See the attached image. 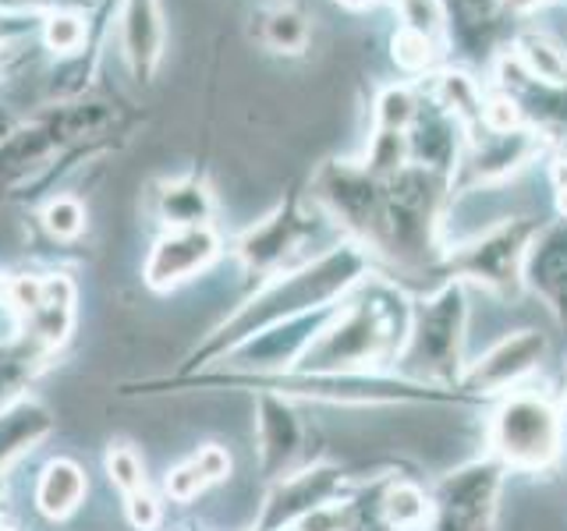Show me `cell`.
Returning <instances> with one entry per match:
<instances>
[{"mask_svg":"<svg viewBox=\"0 0 567 531\" xmlns=\"http://www.w3.org/2000/svg\"><path fill=\"white\" fill-rule=\"evenodd\" d=\"M43 227L50 238L58 241H75L85 230V206L75 195H58L43 206Z\"/></svg>","mask_w":567,"mask_h":531,"instance_id":"4316f807","label":"cell"},{"mask_svg":"<svg viewBox=\"0 0 567 531\" xmlns=\"http://www.w3.org/2000/svg\"><path fill=\"white\" fill-rule=\"evenodd\" d=\"M408 330H412V309L398 291H365L319 326L316 341L298 358V368L309 376H337V372L386 365L390 358H401Z\"/></svg>","mask_w":567,"mask_h":531,"instance_id":"7a4b0ae2","label":"cell"},{"mask_svg":"<svg viewBox=\"0 0 567 531\" xmlns=\"http://www.w3.org/2000/svg\"><path fill=\"white\" fill-rule=\"evenodd\" d=\"M440 100L443 106H451L454 117L457 121H483V93H478V85L468 79V75H461V71H447V75H440Z\"/></svg>","mask_w":567,"mask_h":531,"instance_id":"cb8c5ba5","label":"cell"},{"mask_svg":"<svg viewBox=\"0 0 567 531\" xmlns=\"http://www.w3.org/2000/svg\"><path fill=\"white\" fill-rule=\"evenodd\" d=\"M539 230L528 220H504L489 227L486 235L468 241L461 252L451 259V266L475 283H483L489 291L514 294L522 283V266L528 256V244Z\"/></svg>","mask_w":567,"mask_h":531,"instance_id":"8992f818","label":"cell"},{"mask_svg":"<svg viewBox=\"0 0 567 531\" xmlns=\"http://www.w3.org/2000/svg\"><path fill=\"white\" fill-rule=\"evenodd\" d=\"M546 354V341L536 330H522L501 341L493 351H486L465 376H461V386L472 389V394H501L507 386H518L532 368L543 362Z\"/></svg>","mask_w":567,"mask_h":531,"instance_id":"8fae6325","label":"cell"},{"mask_svg":"<svg viewBox=\"0 0 567 531\" xmlns=\"http://www.w3.org/2000/svg\"><path fill=\"white\" fill-rule=\"evenodd\" d=\"M8 288H11V277L0 273V301H8Z\"/></svg>","mask_w":567,"mask_h":531,"instance_id":"e575fe53","label":"cell"},{"mask_svg":"<svg viewBox=\"0 0 567 531\" xmlns=\"http://www.w3.org/2000/svg\"><path fill=\"white\" fill-rule=\"evenodd\" d=\"M47 358L50 354L35 351L22 336H18L14 344L0 347V407H8L22 397V389L32 383L35 372L47 365Z\"/></svg>","mask_w":567,"mask_h":531,"instance_id":"ffe728a7","label":"cell"},{"mask_svg":"<svg viewBox=\"0 0 567 531\" xmlns=\"http://www.w3.org/2000/svg\"><path fill=\"white\" fill-rule=\"evenodd\" d=\"M50 433H53V415L43 400L18 397L14 404L0 407V475L22 454L40 447Z\"/></svg>","mask_w":567,"mask_h":531,"instance_id":"9a60e30c","label":"cell"},{"mask_svg":"<svg viewBox=\"0 0 567 531\" xmlns=\"http://www.w3.org/2000/svg\"><path fill=\"white\" fill-rule=\"evenodd\" d=\"M301 235H306V217L288 202L277 212H270L266 220H259L256 227L245 230L238 241V259L245 270H252V273H274L284 262V256L295 252Z\"/></svg>","mask_w":567,"mask_h":531,"instance_id":"7c38bea8","label":"cell"},{"mask_svg":"<svg viewBox=\"0 0 567 531\" xmlns=\"http://www.w3.org/2000/svg\"><path fill=\"white\" fill-rule=\"evenodd\" d=\"M383 518L390 528L415 531L430 518V503H425V496L415 486H394L383 496Z\"/></svg>","mask_w":567,"mask_h":531,"instance_id":"d4e9b609","label":"cell"},{"mask_svg":"<svg viewBox=\"0 0 567 531\" xmlns=\"http://www.w3.org/2000/svg\"><path fill=\"white\" fill-rule=\"evenodd\" d=\"M496 492H501V468L468 465L447 475L436 489V531H489Z\"/></svg>","mask_w":567,"mask_h":531,"instance_id":"52a82bcc","label":"cell"},{"mask_svg":"<svg viewBox=\"0 0 567 531\" xmlns=\"http://www.w3.org/2000/svg\"><path fill=\"white\" fill-rule=\"evenodd\" d=\"M489 447L511 468H549L560 454L557 407L539 394H511L489 421Z\"/></svg>","mask_w":567,"mask_h":531,"instance_id":"3957f363","label":"cell"},{"mask_svg":"<svg viewBox=\"0 0 567 531\" xmlns=\"http://www.w3.org/2000/svg\"><path fill=\"white\" fill-rule=\"evenodd\" d=\"M436 53H440V50H436L430 40H422V35L408 32V29H401V35L394 40V58H398V64H401V67H408V71H422V67H430Z\"/></svg>","mask_w":567,"mask_h":531,"instance_id":"f546056e","label":"cell"},{"mask_svg":"<svg viewBox=\"0 0 567 531\" xmlns=\"http://www.w3.org/2000/svg\"><path fill=\"white\" fill-rule=\"evenodd\" d=\"M106 475H111V482L121 489V496L150 489L146 468H142V457L132 442H111V450H106Z\"/></svg>","mask_w":567,"mask_h":531,"instance_id":"484cf974","label":"cell"},{"mask_svg":"<svg viewBox=\"0 0 567 531\" xmlns=\"http://www.w3.org/2000/svg\"><path fill=\"white\" fill-rule=\"evenodd\" d=\"M89 0H0V14L14 18H43L58 11H85Z\"/></svg>","mask_w":567,"mask_h":531,"instance_id":"f1b7e54d","label":"cell"},{"mask_svg":"<svg viewBox=\"0 0 567 531\" xmlns=\"http://www.w3.org/2000/svg\"><path fill=\"white\" fill-rule=\"evenodd\" d=\"M301 450V421L284 394H266L256 400V454L266 475H280L288 460Z\"/></svg>","mask_w":567,"mask_h":531,"instance_id":"4fadbf2b","label":"cell"},{"mask_svg":"<svg viewBox=\"0 0 567 531\" xmlns=\"http://www.w3.org/2000/svg\"><path fill=\"white\" fill-rule=\"evenodd\" d=\"M518 61L528 79H539L546 85H567V53L549 43L546 35H522Z\"/></svg>","mask_w":567,"mask_h":531,"instance_id":"44dd1931","label":"cell"},{"mask_svg":"<svg viewBox=\"0 0 567 531\" xmlns=\"http://www.w3.org/2000/svg\"><path fill=\"white\" fill-rule=\"evenodd\" d=\"M365 270H369V259L359 244H337L291 273H277L252 301H245L235 315L224 319V323L213 330V336L203 344V351L192 354L188 365L195 368V365H206V358H224V354H230L238 344H245L248 336L288 323V319L327 309L330 301L348 294L354 283L365 277Z\"/></svg>","mask_w":567,"mask_h":531,"instance_id":"6da1fadb","label":"cell"},{"mask_svg":"<svg viewBox=\"0 0 567 531\" xmlns=\"http://www.w3.org/2000/svg\"><path fill=\"white\" fill-rule=\"evenodd\" d=\"M156 217L174 227H203L213 217V195L203 181L195 177H182V181H159L156 185Z\"/></svg>","mask_w":567,"mask_h":531,"instance_id":"e0dca14e","label":"cell"},{"mask_svg":"<svg viewBox=\"0 0 567 531\" xmlns=\"http://www.w3.org/2000/svg\"><path fill=\"white\" fill-rule=\"evenodd\" d=\"M344 8H369V4H377V0H341Z\"/></svg>","mask_w":567,"mask_h":531,"instance_id":"d590c367","label":"cell"},{"mask_svg":"<svg viewBox=\"0 0 567 531\" xmlns=\"http://www.w3.org/2000/svg\"><path fill=\"white\" fill-rule=\"evenodd\" d=\"M89 40V22L85 11H58L43 18V43L58 58H75Z\"/></svg>","mask_w":567,"mask_h":531,"instance_id":"7402d4cb","label":"cell"},{"mask_svg":"<svg viewBox=\"0 0 567 531\" xmlns=\"http://www.w3.org/2000/svg\"><path fill=\"white\" fill-rule=\"evenodd\" d=\"M124 510H128V521H132V528H138V531H153V528L159 524V518H164V510H159V503L153 500V492H150V489L124 496Z\"/></svg>","mask_w":567,"mask_h":531,"instance_id":"4dcf8cb0","label":"cell"},{"mask_svg":"<svg viewBox=\"0 0 567 531\" xmlns=\"http://www.w3.org/2000/svg\"><path fill=\"white\" fill-rule=\"evenodd\" d=\"M85 492H89L85 468L71 457L47 460V468L35 478V507H40V513L50 521L71 518V513L82 507Z\"/></svg>","mask_w":567,"mask_h":531,"instance_id":"2e32d148","label":"cell"},{"mask_svg":"<svg viewBox=\"0 0 567 531\" xmlns=\"http://www.w3.org/2000/svg\"><path fill=\"white\" fill-rule=\"evenodd\" d=\"M256 40L274 53H301L309 46V18L291 4L256 14Z\"/></svg>","mask_w":567,"mask_h":531,"instance_id":"d6986e66","label":"cell"},{"mask_svg":"<svg viewBox=\"0 0 567 531\" xmlns=\"http://www.w3.org/2000/svg\"><path fill=\"white\" fill-rule=\"evenodd\" d=\"M18 128V121L8 114V111H0V142H4V138H11V132Z\"/></svg>","mask_w":567,"mask_h":531,"instance_id":"d6a6232c","label":"cell"},{"mask_svg":"<svg viewBox=\"0 0 567 531\" xmlns=\"http://www.w3.org/2000/svg\"><path fill=\"white\" fill-rule=\"evenodd\" d=\"M461 330H465V294H461L457 283H451L436 298L422 301L419 315H412L401 358L436 379L451 376V372H457L461 358Z\"/></svg>","mask_w":567,"mask_h":531,"instance_id":"5b68a950","label":"cell"},{"mask_svg":"<svg viewBox=\"0 0 567 531\" xmlns=\"http://www.w3.org/2000/svg\"><path fill=\"white\" fill-rule=\"evenodd\" d=\"M0 531H14V528H11L8 521H0Z\"/></svg>","mask_w":567,"mask_h":531,"instance_id":"8d00e7d4","label":"cell"},{"mask_svg":"<svg viewBox=\"0 0 567 531\" xmlns=\"http://www.w3.org/2000/svg\"><path fill=\"white\" fill-rule=\"evenodd\" d=\"M220 256V235L209 223L203 227H174L159 235L146 259V288L156 294L177 291L182 283L195 280L206 266Z\"/></svg>","mask_w":567,"mask_h":531,"instance_id":"ba28073f","label":"cell"},{"mask_svg":"<svg viewBox=\"0 0 567 531\" xmlns=\"http://www.w3.org/2000/svg\"><path fill=\"white\" fill-rule=\"evenodd\" d=\"M412 117H415V96L398 85L383 88L377 100V128L380 132H408Z\"/></svg>","mask_w":567,"mask_h":531,"instance_id":"83f0119b","label":"cell"},{"mask_svg":"<svg viewBox=\"0 0 567 531\" xmlns=\"http://www.w3.org/2000/svg\"><path fill=\"white\" fill-rule=\"evenodd\" d=\"M554 188H557V209L567 220V159H557L554 164Z\"/></svg>","mask_w":567,"mask_h":531,"instance_id":"1f68e13d","label":"cell"},{"mask_svg":"<svg viewBox=\"0 0 567 531\" xmlns=\"http://www.w3.org/2000/svg\"><path fill=\"white\" fill-rule=\"evenodd\" d=\"M4 305L14 315L18 336L29 341L35 351L53 354L58 347H64L71 330H75L79 291L64 273H43V277L22 273L11 277Z\"/></svg>","mask_w":567,"mask_h":531,"instance_id":"277c9868","label":"cell"},{"mask_svg":"<svg viewBox=\"0 0 567 531\" xmlns=\"http://www.w3.org/2000/svg\"><path fill=\"white\" fill-rule=\"evenodd\" d=\"M543 4H549V0H507L511 11H532V8H543Z\"/></svg>","mask_w":567,"mask_h":531,"instance_id":"836d02e7","label":"cell"},{"mask_svg":"<svg viewBox=\"0 0 567 531\" xmlns=\"http://www.w3.org/2000/svg\"><path fill=\"white\" fill-rule=\"evenodd\" d=\"M525 280L557 315H567V227L536 235L525 256Z\"/></svg>","mask_w":567,"mask_h":531,"instance_id":"5bb4252c","label":"cell"},{"mask_svg":"<svg viewBox=\"0 0 567 531\" xmlns=\"http://www.w3.org/2000/svg\"><path fill=\"white\" fill-rule=\"evenodd\" d=\"M341 486H344V475L333 465H316L306 471L284 475L270 489V496H266L262 513H259V531H284L291 524L298 528V521H306L309 513L333 503Z\"/></svg>","mask_w":567,"mask_h":531,"instance_id":"9c48e42d","label":"cell"},{"mask_svg":"<svg viewBox=\"0 0 567 531\" xmlns=\"http://www.w3.org/2000/svg\"><path fill=\"white\" fill-rule=\"evenodd\" d=\"M230 475V454L217 442H206L199 454H192L167 475V496L177 503L195 500L199 492H206L213 482H224Z\"/></svg>","mask_w":567,"mask_h":531,"instance_id":"ac0fdd59","label":"cell"},{"mask_svg":"<svg viewBox=\"0 0 567 531\" xmlns=\"http://www.w3.org/2000/svg\"><path fill=\"white\" fill-rule=\"evenodd\" d=\"M401 8V22L408 32L430 40L436 50H443L447 40V11H443V0H398Z\"/></svg>","mask_w":567,"mask_h":531,"instance_id":"603a6c76","label":"cell"},{"mask_svg":"<svg viewBox=\"0 0 567 531\" xmlns=\"http://www.w3.org/2000/svg\"><path fill=\"white\" fill-rule=\"evenodd\" d=\"M167 22L159 0H121L117 4V46L135 82H150L164 61Z\"/></svg>","mask_w":567,"mask_h":531,"instance_id":"30bf717a","label":"cell"}]
</instances>
